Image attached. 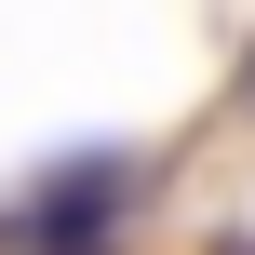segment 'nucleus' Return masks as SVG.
Returning a JSON list of instances; mask_svg holds the SVG:
<instances>
[{
  "instance_id": "f257e3e1",
  "label": "nucleus",
  "mask_w": 255,
  "mask_h": 255,
  "mask_svg": "<svg viewBox=\"0 0 255 255\" xmlns=\"http://www.w3.org/2000/svg\"><path fill=\"white\" fill-rule=\"evenodd\" d=\"M134 215V161H67L54 188H27L0 215V255H108Z\"/></svg>"
},
{
  "instance_id": "f03ea898",
  "label": "nucleus",
  "mask_w": 255,
  "mask_h": 255,
  "mask_svg": "<svg viewBox=\"0 0 255 255\" xmlns=\"http://www.w3.org/2000/svg\"><path fill=\"white\" fill-rule=\"evenodd\" d=\"M242 94H255V54H242Z\"/></svg>"
}]
</instances>
